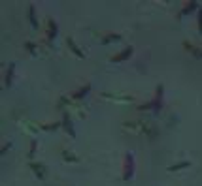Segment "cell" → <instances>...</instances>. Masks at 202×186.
<instances>
[{"label":"cell","mask_w":202,"mask_h":186,"mask_svg":"<svg viewBox=\"0 0 202 186\" xmlns=\"http://www.w3.org/2000/svg\"><path fill=\"white\" fill-rule=\"evenodd\" d=\"M30 23L36 27V21H34V8H32V6H30Z\"/></svg>","instance_id":"9c48e42d"},{"label":"cell","mask_w":202,"mask_h":186,"mask_svg":"<svg viewBox=\"0 0 202 186\" xmlns=\"http://www.w3.org/2000/svg\"><path fill=\"white\" fill-rule=\"evenodd\" d=\"M130 53H132V49L130 47H127L121 55H117V57H114V58H111V60H114V62H121V60H125V58H128L130 57Z\"/></svg>","instance_id":"7a4b0ae2"},{"label":"cell","mask_w":202,"mask_h":186,"mask_svg":"<svg viewBox=\"0 0 202 186\" xmlns=\"http://www.w3.org/2000/svg\"><path fill=\"white\" fill-rule=\"evenodd\" d=\"M49 28H51V30H49V38L53 40L55 34H57V25H55V21H49Z\"/></svg>","instance_id":"277c9868"},{"label":"cell","mask_w":202,"mask_h":186,"mask_svg":"<svg viewBox=\"0 0 202 186\" xmlns=\"http://www.w3.org/2000/svg\"><path fill=\"white\" fill-rule=\"evenodd\" d=\"M11 75H13V64L10 66V70H8V74H6V85H10V83H11Z\"/></svg>","instance_id":"8992f818"},{"label":"cell","mask_w":202,"mask_h":186,"mask_svg":"<svg viewBox=\"0 0 202 186\" xmlns=\"http://www.w3.org/2000/svg\"><path fill=\"white\" fill-rule=\"evenodd\" d=\"M195 6H196V2H191V4H189V6H187V8H185L183 11H182V13L185 15V13H189V11H193V10H195Z\"/></svg>","instance_id":"ba28073f"},{"label":"cell","mask_w":202,"mask_h":186,"mask_svg":"<svg viewBox=\"0 0 202 186\" xmlns=\"http://www.w3.org/2000/svg\"><path fill=\"white\" fill-rule=\"evenodd\" d=\"M198 28H200V32H202V10H200V15H198Z\"/></svg>","instance_id":"30bf717a"},{"label":"cell","mask_w":202,"mask_h":186,"mask_svg":"<svg viewBox=\"0 0 202 186\" xmlns=\"http://www.w3.org/2000/svg\"><path fill=\"white\" fill-rule=\"evenodd\" d=\"M89 90H91V87H89V85H87V87H83V88H81L79 92H76V94H74V98H83V94H87V92H89Z\"/></svg>","instance_id":"5b68a950"},{"label":"cell","mask_w":202,"mask_h":186,"mask_svg":"<svg viewBox=\"0 0 202 186\" xmlns=\"http://www.w3.org/2000/svg\"><path fill=\"white\" fill-rule=\"evenodd\" d=\"M125 162H127V166H125V173H123V177L125 179H130L132 177V154H127L125 156Z\"/></svg>","instance_id":"6da1fadb"},{"label":"cell","mask_w":202,"mask_h":186,"mask_svg":"<svg viewBox=\"0 0 202 186\" xmlns=\"http://www.w3.org/2000/svg\"><path fill=\"white\" fill-rule=\"evenodd\" d=\"M64 126H66V130L70 132V135H76V132H74V128H72V124L68 120V115H64Z\"/></svg>","instance_id":"3957f363"},{"label":"cell","mask_w":202,"mask_h":186,"mask_svg":"<svg viewBox=\"0 0 202 186\" xmlns=\"http://www.w3.org/2000/svg\"><path fill=\"white\" fill-rule=\"evenodd\" d=\"M68 45H70V49H72L76 55H79V57H81V51H79V49L76 47V45H74V41H72V40H68Z\"/></svg>","instance_id":"52a82bcc"}]
</instances>
